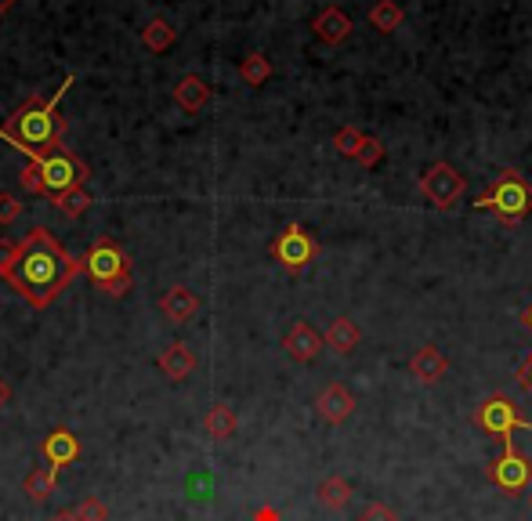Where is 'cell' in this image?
<instances>
[{"instance_id": "6da1fadb", "label": "cell", "mask_w": 532, "mask_h": 521, "mask_svg": "<svg viewBox=\"0 0 532 521\" xmlns=\"http://www.w3.org/2000/svg\"><path fill=\"white\" fill-rule=\"evenodd\" d=\"M84 272V261H76L73 254L58 247V239L51 236V228L37 225L26 239L19 243V257L11 268L8 283L11 290H19L37 312L51 308L58 294L73 283L76 275Z\"/></svg>"}, {"instance_id": "7a4b0ae2", "label": "cell", "mask_w": 532, "mask_h": 521, "mask_svg": "<svg viewBox=\"0 0 532 521\" xmlns=\"http://www.w3.org/2000/svg\"><path fill=\"white\" fill-rule=\"evenodd\" d=\"M73 84H76V76L69 73L51 98H29V102H22L19 109L0 124V138L8 145H15L19 152H26L33 163H37L40 156H48L51 149H58V145L66 142V116L58 113V105H62V98H66V91Z\"/></svg>"}, {"instance_id": "3957f363", "label": "cell", "mask_w": 532, "mask_h": 521, "mask_svg": "<svg viewBox=\"0 0 532 521\" xmlns=\"http://www.w3.org/2000/svg\"><path fill=\"white\" fill-rule=\"evenodd\" d=\"M475 210H489L504 225H518L532 214V185L514 167H504L500 178L489 185V192L475 199Z\"/></svg>"}, {"instance_id": "277c9868", "label": "cell", "mask_w": 532, "mask_h": 521, "mask_svg": "<svg viewBox=\"0 0 532 521\" xmlns=\"http://www.w3.org/2000/svg\"><path fill=\"white\" fill-rule=\"evenodd\" d=\"M84 275L95 286H102L109 297L131 294V261L113 239L102 236L98 243H91L84 254Z\"/></svg>"}, {"instance_id": "5b68a950", "label": "cell", "mask_w": 532, "mask_h": 521, "mask_svg": "<svg viewBox=\"0 0 532 521\" xmlns=\"http://www.w3.org/2000/svg\"><path fill=\"white\" fill-rule=\"evenodd\" d=\"M40 167V181H44V196H62V192L69 189H84L87 178H91V171H87V163L76 156V152L69 149H51L48 156H40L37 160Z\"/></svg>"}, {"instance_id": "8992f818", "label": "cell", "mask_w": 532, "mask_h": 521, "mask_svg": "<svg viewBox=\"0 0 532 521\" xmlns=\"http://www.w3.org/2000/svg\"><path fill=\"white\" fill-rule=\"evenodd\" d=\"M485 474H489V482H493L500 493L518 496V493H525V489L532 485V460L518 453L511 442H504V453L496 456Z\"/></svg>"}, {"instance_id": "52a82bcc", "label": "cell", "mask_w": 532, "mask_h": 521, "mask_svg": "<svg viewBox=\"0 0 532 521\" xmlns=\"http://www.w3.org/2000/svg\"><path fill=\"white\" fill-rule=\"evenodd\" d=\"M475 420H478V427H482L485 435H493L496 442H511L514 431H522V427H529V420H525L522 413L514 409L511 398H504V395L485 398L482 406H478Z\"/></svg>"}, {"instance_id": "ba28073f", "label": "cell", "mask_w": 532, "mask_h": 521, "mask_svg": "<svg viewBox=\"0 0 532 521\" xmlns=\"http://www.w3.org/2000/svg\"><path fill=\"white\" fill-rule=\"evenodd\" d=\"M464 174L456 171V167H449V163H431L428 171L420 174V192H424V199H431L438 210H453L456 199L464 196Z\"/></svg>"}, {"instance_id": "9c48e42d", "label": "cell", "mask_w": 532, "mask_h": 521, "mask_svg": "<svg viewBox=\"0 0 532 521\" xmlns=\"http://www.w3.org/2000/svg\"><path fill=\"white\" fill-rule=\"evenodd\" d=\"M315 254H319V243H315L301 225H286L276 236V243H272V257H276L286 272L308 268L315 261Z\"/></svg>"}, {"instance_id": "30bf717a", "label": "cell", "mask_w": 532, "mask_h": 521, "mask_svg": "<svg viewBox=\"0 0 532 521\" xmlns=\"http://www.w3.org/2000/svg\"><path fill=\"white\" fill-rule=\"evenodd\" d=\"M40 453H44V460L51 464V471H62V467H69L76 456H80V438H76L69 427H55V431L44 438Z\"/></svg>"}, {"instance_id": "8fae6325", "label": "cell", "mask_w": 532, "mask_h": 521, "mask_svg": "<svg viewBox=\"0 0 532 521\" xmlns=\"http://www.w3.org/2000/svg\"><path fill=\"white\" fill-rule=\"evenodd\" d=\"M315 409H319V417H323L326 424H344V420L355 413V395L344 388V384H330L326 391H319Z\"/></svg>"}, {"instance_id": "7c38bea8", "label": "cell", "mask_w": 532, "mask_h": 521, "mask_svg": "<svg viewBox=\"0 0 532 521\" xmlns=\"http://www.w3.org/2000/svg\"><path fill=\"white\" fill-rule=\"evenodd\" d=\"M210 98H214V91H210V84L203 80V76L189 73V76H181L178 84H174V105H181L185 113H203L210 105Z\"/></svg>"}, {"instance_id": "4fadbf2b", "label": "cell", "mask_w": 532, "mask_h": 521, "mask_svg": "<svg viewBox=\"0 0 532 521\" xmlns=\"http://www.w3.org/2000/svg\"><path fill=\"white\" fill-rule=\"evenodd\" d=\"M283 348L294 362H312L315 355L326 348V341L308 323H294L290 326V333L283 337Z\"/></svg>"}, {"instance_id": "5bb4252c", "label": "cell", "mask_w": 532, "mask_h": 521, "mask_svg": "<svg viewBox=\"0 0 532 521\" xmlns=\"http://www.w3.org/2000/svg\"><path fill=\"white\" fill-rule=\"evenodd\" d=\"M160 312L167 323H189L200 312V297L192 294L189 286H171L167 294L160 297Z\"/></svg>"}, {"instance_id": "9a60e30c", "label": "cell", "mask_w": 532, "mask_h": 521, "mask_svg": "<svg viewBox=\"0 0 532 521\" xmlns=\"http://www.w3.org/2000/svg\"><path fill=\"white\" fill-rule=\"evenodd\" d=\"M409 373H413L420 384H438V380L449 373V359L435 348V344H424V348L409 359Z\"/></svg>"}, {"instance_id": "2e32d148", "label": "cell", "mask_w": 532, "mask_h": 521, "mask_svg": "<svg viewBox=\"0 0 532 521\" xmlns=\"http://www.w3.org/2000/svg\"><path fill=\"white\" fill-rule=\"evenodd\" d=\"M312 29H315V37L333 48V44H344L355 26H352V19H348L341 8H326V11H319V15L312 19Z\"/></svg>"}, {"instance_id": "e0dca14e", "label": "cell", "mask_w": 532, "mask_h": 521, "mask_svg": "<svg viewBox=\"0 0 532 521\" xmlns=\"http://www.w3.org/2000/svg\"><path fill=\"white\" fill-rule=\"evenodd\" d=\"M160 370L167 380H189L192 373H196V355H192L189 344L171 341L160 355Z\"/></svg>"}, {"instance_id": "ac0fdd59", "label": "cell", "mask_w": 532, "mask_h": 521, "mask_svg": "<svg viewBox=\"0 0 532 521\" xmlns=\"http://www.w3.org/2000/svg\"><path fill=\"white\" fill-rule=\"evenodd\" d=\"M326 344H330L337 355H348V351H355L359 348V341H362V330L355 326V319H348V315H337L330 323V330H326V337H323Z\"/></svg>"}, {"instance_id": "d6986e66", "label": "cell", "mask_w": 532, "mask_h": 521, "mask_svg": "<svg viewBox=\"0 0 532 521\" xmlns=\"http://www.w3.org/2000/svg\"><path fill=\"white\" fill-rule=\"evenodd\" d=\"M352 496H355V489H352V482H344V478H323V482L315 485V500L323 503L326 511H344L348 503H352Z\"/></svg>"}, {"instance_id": "ffe728a7", "label": "cell", "mask_w": 532, "mask_h": 521, "mask_svg": "<svg viewBox=\"0 0 532 521\" xmlns=\"http://www.w3.org/2000/svg\"><path fill=\"white\" fill-rule=\"evenodd\" d=\"M402 19H406V11H402L399 0H377L370 8V26L377 29V33H395V29L402 26Z\"/></svg>"}, {"instance_id": "44dd1931", "label": "cell", "mask_w": 532, "mask_h": 521, "mask_svg": "<svg viewBox=\"0 0 532 521\" xmlns=\"http://www.w3.org/2000/svg\"><path fill=\"white\" fill-rule=\"evenodd\" d=\"M174 40H178V33H174V26L167 19H149L142 29V44L152 51V55H163V51L171 48Z\"/></svg>"}, {"instance_id": "7402d4cb", "label": "cell", "mask_w": 532, "mask_h": 521, "mask_svg": "<svg viewBox=\"0 0 532 521\" xmlns=\"http://www.w3.org/2000/svg\"><path fill=\"white\" fill-rule=\"evenodd\" d=\"M236 427H239V420L228 406H214L207 417H203V431H207L210 438H218V442H228V438L236 435Z\"/></svg>"}, {"instance_id": "603a6c76", "label": "cell", "mask_w": 532, "mask_h": 521, "mask_svg": "<svg viewBox=\"0 0 532 521\" xmlns=\"http://www.w3.org/2000/svg\"><path fill=\"white\" fill-rule=\"evenodd\" d=\"M55 478H58V471H51V467H33V471L26 474V496L33 503H44V500H51L55 496Z\"/></svg>"}, {"instance_id": "cb8c5ba5", "label": "cell", "mask_w": 532, "mask_h": 521, "mask_svg": "<svg viewBox=\"0 0 532 521\" xmlns=\"http://www.w3.org/2000/svg\"><path fill=\"white\" fill-rule=\"evenodd\" d=\"M51 203H55V210L62 214V218H80V214L91 210L95 196H91L87 189H69V192H62V196L51 199Z\"/></svg>"}, {"instance_id": "d4e9b609", "label": "cell", "mask_w": 532, "mask_h": 521, "mask_svg": "<svg viewBox=\"0 0 532 521\" xmlns=\"http://www.w3.org/2000/svg\"><path fill=\"white\" fill-rule=\"evenodd\" d=\"M239 76H243V84H250V87L268 84V76H272V62H268L265 51H250V55L243 58V66H239Z\"/></svg>"}, {"instance_id": "484cf974", "label": "cell", "mask_w": 532, "mask_h": 521, "mask_svg": "<svg viewBox=\"0 0 532 521\" xmlns=\"http://www.w3.org/2000/svg\"><path fill=\"white\" fill-rule=\"evenodd\" d=\"M362 142H366V134L355 131V127H341V131L333 134V149L341 152V156H348V160H359Z\"/></svg>"}, {"instance_id": "4316f807", "label": "cell", "mask_w": 532, "mask_h": 521, "mask_svg": "<svg viewBox=\"0 0 532 521\" xmlns=\"http://www.w3.org/2000/svg\"><path fill=\"white\" fill-rule=\"evenodd\" d=\"M73 511H76V518H80V521H105V518H109V507H105L98 496H84V500L76 503Z\"/></svg>"}, {"instance_id": "83f0119b", "label": "cell", "mask_w": 532, "mask_h": 521, "mask_svg": "<svg viewBox=\"0 0 532 521\" xmlns=\"http://www.w3.org/2000/svg\"><path fill=\"white\" fill-rule=\"evenodd\" d=\"M380 160H384V142H380V138H370V134H366V142H362L359 160H355V163H362V167H377Z\"/></svg>"}, {"instance_id": "f1b7e54d", "label": "cell", "mask_w": 532, "mask_h": 521, "mask_svg": "<svg viewBox=\"0 0 532 521\" xmlns=\"http://www.w3.org/2000/svg\"><path fill=\"white\" fill-rule=\"evenodd\" d=\"M19 181H22V189L29 192V196H44V181H40V167L33 160L22 167V174H19Z\"/></svg>"}, {"instance_id": "f546056e", "label": "cell", "mask_w": 532, "mask_h": 521, "mask_svg": "<svg viewBox=\"0 0 532 521\" xmlns=\"http://www.w3.org/2000/svg\"><path fill=\"white\" fill-rule=\"evenodd\" d=\"M22 218V203L11 192H0V225H11V221Z\"/></svg>"}, {"instance_id": "4dcf8cb0", "label": "cell", "mask_w": 532, "mask_h": 521, "mask_svg": "<svg viewBox=\"0 0 532 521\" xmlns=\"http://www.w3.org/2000/svg\"><path fill=\"white\" fill-rule=\"evenodd\" d=\"M15 257H19V243L0 239V279H8V275H11V268H15Z\"/></svg>"}, {"instance_id": "1f68e13d", "label": "cell", "mask_w": 532, "mask_h": 521, "mask_svg": "<svg viewBox=\"0 0 532 521\" xmlns=\"http://www.w3.org/2000/svg\"><path fill=\"white\" fill-rule=\"evenodd\" d=\"M359 521H402V518L391 511V507H384V503H370V507L359 514Z\"/></svg>"}, {"instance_id": "d6a6232c", "label": "cell", "mask_w": 532, "mask_h": 521, "mask_svg": "<svg viewBox=\"0 0 532 521\" xmlns=\"http://www.w3.org/2000/svg\"><path fill=\"white\" fill-rule=\"evenodd\" d=\"M518 380H522V388L532 395V355H529V359H525V366H522V370H518Z\"/></svg>"}, {"instance_id": "836d02e7", "label": "cell", "mask_w": 532, "mask_h": 521, "mask_svg": "<svg viewBox=\"0 0 532 521\" xmlns=\"http://www.w3.org/2000/svg\"><path fill=\"white\" fill-rule=\"evenodd\" d=\"M254 521H279V511H276V507H257Z\"/></svg>"}, {"instance_id": "e575fe53", "label": "cell", "mask_w": 532, "mask_h": 521, "mask_svg": "<svg viewBox=\"0 0 532 521\" xmlns=\"http://www.w3.org/2000/svg\"><path fill=\"white\" fill-rule=\"evenodd\" d=\"M8 402H11V384H8L4 377H0V409L8 406Z\"/></svg>"}, {"instance_id": "d590c367", "label": "cell", "mask_w": 532, "mask_h": 521, "mask_svg": "<svg viewBox=\"0 0 532 521\" xmlns=\"http://www.w3.org/2000/svg\"><path fill=\"white\" fill-rule=\"evenodd\" d=\"M51 521H80V518H76V511H55Z\"/></svg>"}, {"instance_id": "8d00e7d4", "label": "cell", "mask_w": 532, "mask_h": 521, "mask_svg": "<svg viewBox=\"0 0 532 521\" xmlns=\"http://www.w3.org/2000/svg\"><path fill=\"white\" fill-rule=\"evenodd\" d=\"M15 4H19V0H0V15H8V11L15 8Z\"/></svg>"}, {"instance_id": "74e56055", "label": "cell", "mask_w": 532, "mask_h": 521, "mask_svg": "<svg viewBox=\"0 0 532 521\" xmlns=\"http://www.w3.org/2000/svg\"><path fill=\"white\" fill-rule=\"evenodd\" d=\"M522 323H525V330H532V308H525V315H522Z\"/></svg>"}]
</instances>
